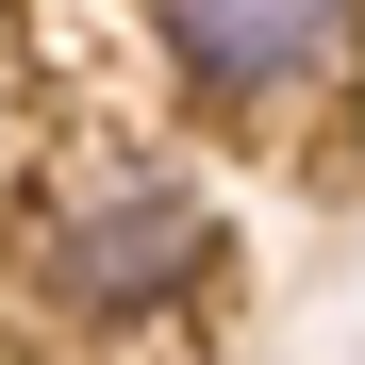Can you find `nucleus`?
<instances>
[{
    "label": "nucleus",
    "mask_w": 365,
    "mask_h": 365,
    "mask_svg": "<svg viewBox=\"0 0 365 365\" xmlns=\"http://www.w3.org/2000/svg\"><path fill=\"white\" fill-rule=\"evenodd\" d=\"M34 282L67 299L83 332H133V316H166V299L216 282V200H200L166 150H116V166H83L67 200H50Z\"/></svg>",
    "instance_id": "nucleus-1"
},
{
    "label": "nucleus",
    "mask_w": 365,
    "mask_h": 365,
    "mask_svg": "<svg viewBox=\"0 0 365 365\" xmlns=\"http://www.w3.org/2000/svg\"><path fill=\"white\" fill-rule=\"evenodd\" d=\"M0 182H17V83H0Z\"/></svg>",
    "instance_id": "nucleus-3"
},
{
    "label": "nucleus",
    "mask_w": 365,
    "mask_h": 365,
    "mask_svg": "<svg viewBox=\"0 0 365 365\" xmlns=\"http://www.w3.org/2000/svg\"><path fill=\"white\" fill-rule=\"evenodd\" d=\"M150 34L216 116H299L365 67V0H150Z\"/></svg>",
    "instance_id": "nucleus-2"
}]
</instances>
